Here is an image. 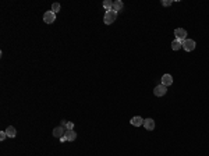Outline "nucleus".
<instances>
[{
	"mask_svg": "<svg viewBox=\"0 0 209 156\" xmlns=\"http://www.w3.org/2000/svg\"><path fill=\"white\" fill-rule=\"evenodd\" d=\"M116 18H117V13H116L114 10H109V11H106V14H105L103 21H105V24L110 25V24H113V22L116 21Z\"/></svg>",
	"mask_w": 209,
	"mask_h": 156,
	"instance_id": "obj_1",
	"label": "nucleus"
},
{
	"mask_svg": "<svg viewBox=\"0 0 209 156\" xmlns=\"http://www.w3.org/2000/svg\"><path fill=\"white\" fill-rule=\"evenodd\" d=\"M174 36H176L177 40L184 42V40L187 39V31L184 29V28H176L174 29Z\"/></svg>",
	"mask_w": 209,
	"mask_h": 156,
	"instance_id": "obj_2",
	"label": "nucleus"
},
{
	"mask_svg": "<svg viewBox=\"0 0 209 156\" xmlns=\"http://www.w3.org/2000/svg\"><path fill=\"white\" fill-rule=\"evenodd\" d=\"M183 49L185 52H192V50L195 49V40H192V39H185L183 42Z\"/></svg>",
	"mask_w": 209,
	"mask_h": 156,
	"instance_id": "obj_3",
	"label": "nucleus"
},
{
	"mask_svg": "<svg viewBox=\"0 0 209 156\" xmlns=\"http://www.w3.org/2000/svg\"><path fill=\"white\" fill-rule=\"evenodd\" d=\"M43 21L46 22V24H53L56 21V14L53 11H46V13L43 14Z\"/></svg>",
	"mask_w": 209,
	"mask_h": 156,
	"instance_id": "obj_4",
	"label": "nucleus"
},
{
	"mask_svg": "<svg viewBox=\"0 0 209 156\" xmlns=\"http://www.w3.org/2000/svg\"><path fill=\"white\" fill-rule=\"evenodd\" d=\"M166 92H167V87H165V85H158V87L154 89V93L155 96H163V95H166Z\"/></svg>",
	"mask_w": 209,
	"mask_h": 156,
	"instance_id": "obj_5",
	"label": "nucleus"
},
{
	"mask_svg": "<svg viewBox=\"0 0 209 156\" xmlns=\"http://www.w3.org/2000/svg\"><path fill=\"white\" fill-rule=\"evenodd\" d=\"M134 127H140V126H144V118L140 116H135L131 118V121H130Z\"/></svg>",
	"mask_w": 209,
	"mask_h": 156,
	"instance_id": "obj_6",
	"label": "nucleus"
},
{
	"mask_svg": "<svg viewBox=\"0 0 209 156\" xmlns=\"http://www.w3.org/2000/svg\"><path fill=\"white\" fill-rule=\"evenodd\" d=\"M64 134H66V131H64L63 127H56V128H53V137L55 138H61Z\"/></svg>",
	"mask_w": 209,
	"mask_h": 156,
	"instance_id": "obj_7",
	"label": "nucleus"
},
{
	"mask_svg": "<svg viewBox=\"0 0 209 156\" xmlns=\"http://www.w3.org/2000/svg\"><path fill=\"white\" fill-rule=\"evenodd\" d=\"M173 84V78H171L170 74H165L162 77V85H165V87H169V85H171Z\"/></svg>",
	"mask_w": 209,
	"mask_h": 156,
	"instance_id": "obj_8",
	"label": "nucleus"
},
{
	"mask_svg": "<svg viewBox=\"0 0 209 156\" xmlns=\"http://www.w3.org/2000/svg\"><path fill=\"white\" fill-rule=\"evenodd\" d=\"M144 127H145L148 131L154 130V128H155V121H154V118H145V120H144Z\"/></svg>",
	"mask_w": 209,
	"mask_h": 156,
	"instance_id": "obj_9",
	"label": "nucleus"
},
{
	"mask_svg": "<svg viewBox=\"0 0 209 156\" xmlns=\"http://www.w3.org/2000/svg\"><path fill=\"white\" fill-rule=\"evenodd\" d=\"M64 137H66L67 141L71 142V141H74V139L77 138V134H75V131H74V130H67V131H66V134H64Z\"/></svg>",
	"mask_w": 209,
	"mask_h": 156,
	"instance_id": "obj_10",
	"label": "nucleus"
},
{
	"mask_svg": "<svg viewBox=\"0 0 209 156\" xmlns=\"http://www.w3.org/2000/svg\"><path fill=\"white\" fill-rule=\"evenodd\" d=\"M123 1L121 0H116V1H113V10H114L116 13L117 11H121V9H123Z\"/></svg>",
	"mask_w": 209,
	"mask_h": 156,
	"instance_id": "obj_11",
	"label": "nucleus"
},
{
	"mask_svg": "<svg viewBox=\"0 0 209 156\" xmlns=\"http://www.w3.org/2000/svg\"><path fill=\"white\" fill-rule=\"evenodd\" d=\"M6 134H7V137H10V138H14L16 134H17V131H16V128H14L13 126H9L7 130H6Z\"/></svg>",
	"mask_w": 209,
	"mask_h": 156,
	"instance_id": "obj_12",
	"label": "nucleus"
},
{
	"mask_svg": "<svg viewBox=\"0 0 209 156\" xmlns=\"http://www.w3.org/2000/svg\"><path fill=\"white\" fill-rule=\"evenodd\" d=\"M181 48H183V42H180L177 39L171 42V49H173V50H179V49H181Z\"/></svg>",
	"mask_w": 209,
	"mask_h": 156,
	"instance_id": "obj_13",
	"label": "nucleus"
},
{
	"mask_svg": "<svg viewBox=\"0 0 209 156\" xmlns=\"http://www.w3.org/2000/svg\"><path fill=\"white\" fill-rule=\"evenodd\" d=\"M103 7L109 11V10H113V1H110V0H105L103 1Z\"/></svg>",
	"mask_w": 209,
	"mask_h": 156,
	"instance_id": "obj_14",
	"label": "nucleus"
},
{
	"mask_svg": "<svg viewBox=\"0 0 209 156\" xmlns=\"http://www.w3.org/2000/svg\"><path fill=\"white\" fill-rule=\"evenodd\" d=\"M52 11H53V13H57V11H60V4L59 3H53V4H52Z\"/></svg>",
	"mask_w": 209,
	"mask_h": 156,
	"instance_id": "obj_15",
	"label": "nucleus"
},
{
	"mask_svg": "<svg viewBox=\"0 0 209 156\" xmlns=\"http://www.w3.org/2000/svg\"><path fill=\"white\" fill-rule=\"evenodd\" d=\"M74 128V123H68L67 121V124H66V131L67 130H73Z\"/></svg>",
	"mask_w": 209,
	"mask_h": 156,
	"instance_id": "obj_16",
	"label": "nucleus"
},
{
	"mask_svg": "<svg viewBox=\"0 0 209 156\" xmlns=\"http://www.w3.org/2000/svg\"><path fill=\"white\" fill-rule=\"evenodd\" d=\"M6 137H7V134H6V131H1L0 132V141H4Z\"/></svg>",
	"mask_w": 209,
	"mask_h": 156,
	"instance_id": "obj_17",
	"label": "nucleus"
},
{
	"mask_svg": "<svg viewBox=\"0 0 209 156\" xmlns=\"http://www.w3.org/2000/svg\"><path fill=\"white\" fill-rule=\"evenodd\" d=\"M170 4H171V1H170V0H166V1L163 0V1H162V6H166V7H167V6H170Z\"/></svg>",
	"mask_w": 209,
	"mask_h": 156,
	"instance_id": "obj_18",
	"label": "nucleus"
},
{
	"mask_svg": "<svg viewBox=\"0 0 209 156\" xmlns=\"http://www.w3.org/2000/svg\"><path fill=\"white\" fill-rule=\"evenodd\" d=\"M60 141H61V142H66V141H67V139H66V137H64V135H63V137H61V138H60Z\"/></svg>",
	"mask_w": 209,
	"mask_h": 156,
	"instance_id": "obj_19",
	"label": "nucleus"
}]
</instances>
